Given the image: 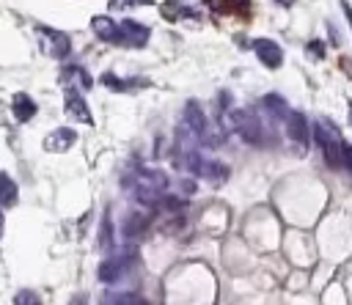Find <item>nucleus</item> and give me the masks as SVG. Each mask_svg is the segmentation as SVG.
I'll return each mask as SVG.
<instances>
[{
    "label": "nucleus",
    "instance_id": "bb28decb",
    "mask_svg": "<svg viewBox=\"0 0 352 305\" xmlns=\"http://www.w3.org/2000/svg\"><path fill=\"white\" fill-rule=\"evenodd\" d=\"M182 190H184V192H192V190H195L192 179H184V181H182Z\"/></svg>",
    "mask_w": 352,
    "mask_h": 305
},
{
    "label": "nucleus",
    "instance_id": "a211bd4d",
    "mask_svg": "<svg viewBox=\"0 0 352 305\" xmlns=\"http://www.w3.org/2000/svg\"><path fill=\"white\" fill-rule=\"evenodd\" d=\"M204 3L220 14H242L250 8V0H204Z\"/></svg>",
    "mask_w": 352,
    "mask_h": 305
},
{
    "label": "nucleus",
    "instance_id": "f257e3e1",
    "mask_svg": "<svg viewBox=\"0 0 352 305\" xmlns=\"http://www.w3.org/2000/svg\"><path fill=\"white\" fill-rule=\"evenodd\" d=\"M126 187H132V195L138 203L154 206L168 190V176L160 168H140L132 176V181H126Z\"/></svg>",
    "mask_w": 352,
    "mask_h": 305
},
{
    "label": "nucleus",
    "instance_id": "cd10ccee",
    "mask_svg": "<svg viewBox=\"0 0 352 305\" xmlns=\"http://www.w3.org/2000/svg\"><path fill=\"white\" fill-rule=\"evenodd\" d=\"M69 305H88V300L82 297V294H77V297H72V302Z\"/></svg>",
    "mask_w": 352,
    "mask_h": 305
},
{
    "label": "nucleus",
    "instance_id": "f03ea898",
    "mask_svg": "<svg viewBox=\"0 0 352 305\" xmlns=\"http://www.w3.org/2000/svg\"><path fill=\"white\" fill-rule=\"evenodd\" d=\"M314 137H316V143H319V148L324 154V162L330 168H341L344 165V157H341V143L344 140H341L336 124L327 121V118H319L316 121V129H314Z\"/></svg>",
    "mask_w": 352,
    "mask_h": 305
},
{
    "label": "nucleus",
    "instance_id": "39448f33",
    "mask_svg": "<svg viewBox=\"0 0 352 305\" xmlns=\"http://www.w3.org/2000/svg\"><path fill=\"white\" fill-rule=\"evenodd\" d=\"M283 121H286V137L297 146V151H305L308 143H311V137H308V118L300 110H292V113H286Z\"/></svg>",
    "mask_w": 352,
    "mask_h": 305
},
{
    "label": "nucleus",
    "instance_id": "f8f14e48",
    "mask_svg": "<svg viewBox=\"0 0 352 305\" xmlns=\"http://www.w3.org/2000/svg\"><path fill=\"white\" fill-rule=\"evenodd\" d=\"M41 33L47 36V52L52 58H66L72 52V41H69L66 33H60V30H44V27H41Z\"/></svg>",
    "mask_w": 352,
    "mask_h": 305
},
{
    "label": "nucleus",
    "instance_id": "423d86ee",
    "mask_svg": "<svg viewBox=\"0 0 352 305\" xmlns=\"http://www.w3.org/2000/svg\"><path fill=\"white\" fill-rule=\"evenodd\" d=\"M148 36H151V30L143 25V22H135V19H124L121 25H118V44H124V47H146V41H148Z\"/></svg>",
    "mask_w": 352,
    "mask_h": 305
},
{
    "label": "nucleus",
    "instance_id": "6ab92c4d",
    "mask_svg": "<svg viewBox=\"0 0 352 305\" xmlns=\"http://www.w3.org/2000/svg\"><path fill=\"white\" fill-rule=\"evenodd\" d=\"M146 225H148V217L143 214V212H132V214H126V220H124V236H140L143 231H146Z\"/></svg>",
    "mask_w": 352,
    "mask_h": 305
},
{
    "label": "nucleus",
    "instance_id": "7ed1b4c3",
    "mask_svg": "<svg viewBox=\"0 0 352 305\" xmlns=\"http://www.w3.org/2000/svg\"><path fill=\"white\" fill-rule=\"evenodd\" d=\"M226 121L242 135L245 143H253V146L261 143V137H264V124H261V118H258L256 113H250V110H226Z\"/></svg>",
    "mask_w": 352,
    "mask_h": 305
},
{
    "label": "nucleus",
    "instance_id": "6e6552de",
    "mask_svg": "<svg viewBox=\"0 0 352 305\" xmlns=\"http://www.w3.org/2000/svg\"><path fill=\"white\" fill-rule=\"evenodd\" d=\"M63 107H66V115H69V118H74V121H80V124H94L91 110H88V104H85V99H82V93H80V91L66 88Z\"/></svg>",
    "mask_w": 352,
    "mask_h": 305
},
{
    "label": "nucleus",
    "instance_id": "1a4fd4ad",
    "mask_svg": "<svg viewBox=\"0 0 352 305\" xmlns=\"http://www.w3.org/2000/svg\"><path fill=\"white\" fill-rule=\"evenodd\" d=\"M74 140H77V132L69 129V126H60V129H55V132H50L44 137V148L60 154V151H69L74 146Z\"/></svg>",
    "mask_w": 352,
    "mask_h": 305
},
{
    "label": "nucleus",
    "instance_id": "c756f323",
    "mask_svg": "<svg viewBox=\"0 0 352 305\" xmlns=\"http://www.w3.org/2000/svg\"><path fill=\"white\" fill-rule=\"evenodd\" d=\"M126 3H132V5H148L151 0H126Z\"/></svg>",
    "mask_w": 352,
    "mask_h": 305
},
{
    "label": "nucleus",
    "instance_id": "9b49d317",
    "mask_svg": "<svg viewBox=\"0 0 352 305\" xmlns=\"http://www.w3.org/2000/svg\"><path fill=\"white\" fill-rule=\"evenodd\" d=\"M228 173H231L228 165H223V162H217V159H201L195 176H201V179L209 181V184H223V181L228 179Z\"/></svg>",
    "mask_w": 352,
    "mask_h": 305
},
{
    "label": "nucleus",
    "instance_id": "20e7f679",
    "mask_svg": "<svg viewBox=\"0 0 352 305\" xmlns=\"http://www.w3.org/2000/svg\"><path fill=\"white\" fill-rule=\"evenodd\" d=\"M132 258H135V250L129 247L126 253H121V256H110V258H104L102 264H99V280L102 283H118L126 272H129V267H132Z\"/></svg>",
    "mask_w": 352,
    "mask_h": 305
},
{
    "label": "nucleus",
    "instance_id": "4be33fe9",
    "mask_svg": "<svg viewBox=\"0 0 352 305\" xmlns=\"http://www.w3.org/2000/svg\"><path fill=\"white\" fill-rule=\"evenodd\" d=\"M102 82L107 88H116V91H126V88H135V85H146V80H118L116 74H104Z\"/></svg>",
    "mask_w": 352,
    "mask_h": 305
},
{
    "label": "nucleus",
    "instance_id": "412c9836",
    "mask_svg": "<svg viewBox=\"0 0 352 305\" xmlns=\"http://www.w3.org/2000/svg\"><path fill=\"white\" fill-rule=\"evenodd\" d=\"M99 250H113V223H110V212L104 214L102 228H99Z\"/></svg>",
    "mask_w": 352,
    "mask_h": 305
},
{
    "label": "nucleus",
    "instance_id": "dca6fc26",
    "mask_svg": "<svg viewBox=\"0 0 352 305\" xmlns=\"http://www.w3.org/2000/svg\"><path fill=\"white\" fill-rule=\"evenodd\" d=\"M91 27H94V33H96L102 41L118 44V25H116L110 16H94V19H91Z\"/></svg>",
    "mask_w": 352,
    "mask_h": 305
},
{
    "label": "nucleus",
    "instance_id": "393cba45",
    "mask_svg": "<svg viewBox=\"0 0 352 305\" xmlns=\"http://www.w3.org/2000/svg\"><path fill=\"white\" fill-rule=\"evenodd\" d=\"M341 157H344L346 168L352 170V146H349V143H341Z\"/></svg>",
    "mask_w": 352,
    "mask_h": 305
},
{
    "label": "nucleus",
    "instance_id": "0eeeda50",
    "mask_svg": "<svg viewBox=\"0 0 352 305\" xmlns=\"http://www.w3.org/2000/svg\"><path fill=\"white\" fill-rule=\"evenodd\" d=\"M253 52L258 55V60H261L267 69H280V66H283V49H280L278 41H272V38H256V41H253Z\"/></svg>",
    "mask_w": 352,
    "mask_h": 305
},
{
    "label": "nucleus",
    "instance_id": "473e14b6",
    "mask_svg": "<svg viewBox=\"0 0 352 305\" xmlns=\"http://www.w3.org/2000/svg\"><path fill=\"white\" fill-rule=\"evenodd\" d=\"M349 121H352V102H349Z\"/></svg>",
    "mask_w": 352,
    "mask_h": 305
},
{
    "label": "nucleus",
    "instance_id": "9d476101",
    "mask_svg": "<svg viewBox=\"0 0 352 305\" xmlns=\"http://www.w3.org/2000/svg\"><path fill=\"white\" fill-rule=\"evenodd\" d=\"M160 14L168 19V22H179V19H201V14L190 5H184L182 0H165L160 5Z\"/></svg>",
    "mask_w": 352,
    "mask_h": 305
},
{
    "label": "nucleus",
    "instance_id": "7c9ffc66",
    "mask_svg": "<svg viewBox=\"0 0 352 305\" xmlns=\"http://www.w3.org/2000/svg\"><path fill=\"white\" fill-rule=\"evenodd\" d=\"M278 5H292V0H275Z\"/></svg>",
    "mask_w": 352,
    "mask_h": 305
},
{
    "label": "nucleus",
    "instance_id": "4468645a",
    "mask_svg": "<svg viewBox=\"0 0 352 305\" xmlns=\"http://www.w3.org/2000/svg\"><path fill=\"white\" fill-rule=\"evenodd\" d=\"M11 110H14L16 121H22V124H25V121H30V118L36 115V102H33L28 93H22V91H19V93H14V96H11Z\"/></svg>",
    "mask_w": 352,
    "mask_h": 305
},
{
    "label": "nucleus",
    "instance_id": "5701e85b",
    "mask_svg": "<svg viewBox=\"0 0 352 305\" xmlns=\"http://www.w3.org/2000/svg\"><path fill=\"white\" fill-rule=\"evenodd\" d=\"M14 305H41V297L36 291H30V289H22V291H16Z\"/></svg>",
    "mask_w": 352,
    "mask_h": 305
},
{
    "label": "nucleus",
    "instance_id": "a878e982",
    "mask_svg": "<svg viewBox=\"0 0 352 305\" xmlns=\"http://www.w3.org/2000/svg\"><path fill=\"white\" fill-rule=\"evenodd\" d=\"M341 8H344V16H346V22H349V27H352V8H349V3L341 0Z\"/></svg>",
    "mask_w": 352,
    "mask_h": 305
},
{
    "label": "nucleus",
    "instance_id": "f3484780",
    "mask_svg": "<svg viewBox=\"0 0 352 305\" xmlns=\"http://www.w3.org/2000/svg\"><path fill=\"white\" fill-rule=\"evenodd\" d=\"M16 198H19V187H16V181H14L8 173H0V206L8 209V206L16 203Z\"/></svg>",
    "mask_w": 352,
    "mask_h": 305
},
{
    "label": "nucleus",
    "instance_id": "c85d7f7f",
    "mask_svg": "<svg viewBox=\"0 0 352 305\" xmlns=\"http://www.w3.org/2000/svg\"><path fill=\"white\" fill-rule=\"evenodd\" d=\"M341 66H344V69H346V74L352 77V63H349V58H341Z\"/></svg>",
    "mask_w": 352,
    "mask_h": 305
},
{
    "label": "nucleus",
    "instance_id": "ddd939ff",
    "mask_svg": "<svg viewBox=\"0 0 352 305\" xmlns=\"http://www.w3.org/2000/svg\"><path fill=\"white\" fill-rule=\"evenodd\" d=\"M261 110H264V115H267L270 121H283L286 113H289V104H286L283 96H278V93H267V96L261 99Z\"/></svg>",
    "mask_w": 352,
    "mask_h": 305
},
{
    "label": "nucleus",
    "instance_id": "b1692460",
    "mask_svg": "<svg viewBox=\"0 0 352 305\" xmlns=\"http://www.w3.org/2000/svg\"><path fill=\"white\" fill-rule=\"evenodd\" d=\"M305 52H308L311 58H316V60H322V58H324V41H319V38H314V41H308V44H305Z\"/></svg>",
    "mask_w": 352,
    "mask_h": 305
},
{
    "label": "nucleus",
    "instance_id": "2f4dec72",
    "mask_svg": "<svg viewBox=\"0 0 352 305\" xmlns=\"http://www.w3.org/2000/svg\"><path fill=\"white\" fill-rule=\"evenodd\" d=\"M0 234H3V212H0Z\"/></svg>",
    "mask_w": 352,
    "mask_h": 305
},
{
    "label": "nucleus",
    "instance_id": "2eb2a0df",
    "mask_svg": "<svg viewBox=\"0 0 352 305\" xmlns=\"http://www.w3.org/2000/svg\"><path fill=\"white\" fill-rule=\"evenodd\" d=\"M60 82H63L66 88H74V91L91 88V77H88L85 69H80V66H66V69L60 71Z\"/></svg>",
    "mask_w": 352,
    "mask_h": 305
},
{
    "label": "nucleus",
    "instance_id": "aec40b11",
    "mask_svg": "<svg viewBox=\"0 0 352 305\" xmlns=\"http://www.w3.org/2000/svg\"><path fill=\"white\" fill-rule=\"evenodd\" d=\"M102 305H148L140 294H132V291H113L102 300Z\"/></svg>",
    "mask_w": 352,
    "mask_h": 305
}]
</instances>
